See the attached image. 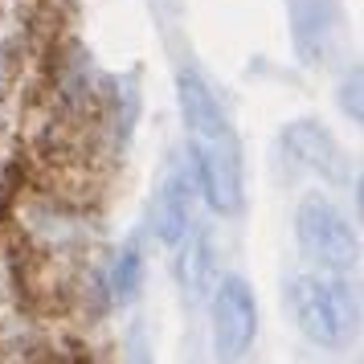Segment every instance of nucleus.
I'll list each match as a JSON object with an SVG mask.
<instances>
[{
	"label": "nucleus",
	"mask_w": 364,
	"mask_h": 364,
	"mask_svg": "<svg viewBox=\"0 0 364 364\" xmlns=\"http://www.w3.org/2000/svg\"><path fill=\"white\" fill-rule=\"evenodd\" d=\"M258 331V307L242 279H225L213 299V348L217 356H242L254 344Z\"/></svg>",
	"instance_id": "nucleus-4"
},
{
	"label": "nucleus",
	"mask_w": 364,
	"mask_h": 364,
	"mask_svg": "<svg viewBox=\"0 0 364 364\" xmlns=\"http://www.w3.org/2000/svg\"><path fill=\"white\" fill-rule=\"evenodd\" d=\"M287 144H291V151H295L303 164H311L315 172H323V176H340L344 156H340L336 139H331L323 127H315V123H295V127L287 132Z\"/></svg>",
	"instance_id": "nucleus-5"
},
{
	"label": "nucleus",
	"mask_w": 364,
	"mask_h": 364,
	"mask_svg": "<svg viewBox=\"0 0 364 364\" xmlns=\"http://www.w3.org/2000/svg\"><path fill=\"white\" fill-rule=\"evenodd\" d=\"M139 282H144V254H139L135 246H127L123 254H119L115 279H111V287H115V299H119V303H127V299L139 291Z\"/></svg>",
	"instance_id": "nucleus-8"
},
{
	"label": "nucleus",
	"mask_w": 364,
	"mask_h": 364,
	"mask_svg": "<svg viewBox=\"0 0 364 364\" xmlns=\"http://www.w3.org/2000/svg\"><path fill=\"white\" fill-rule=\"evenodd\" d=\"M176 86H181L184 127H188V144H193V160H197L205 197L217 213H237L246 184H242V144H237L230 115L217 102L213 86L193 66L181 70Z\"/></svg>",
	"instance_id": "nucleus-1"
},
{
	"label": "nucleus",
	"mask_w": 364,
	"mask_h": 364,
	"mask_svg": "<svg viewBox=\"0 0 364 364\" xmlns=\"http://www.w3.org/2000/svg\"><path fill=\"white\" fill-rule=\"evenodd\" d=\"M287 307L295 315L299 331L315 344L340 348L356 331V295L344 282L315 279V274H295L287 282Z\"/></svg>",
	"instance_id": "nucleus-2"
},
{
	"label": "nucleus",
	"mask_w": 364,
	"mask_h": 364,
	"mask_svg": "<svg viewBox=\"0 0 364 364\" xmlns=\"http://www.w3.org/2000/svg\"><path fill=\"white\" fill-rule=\"evenodd\" d=\"M291 17H295V46L303 62H315L331 29V0H291Z\"/></svg>",
	"instance_id": "nucleus-6"
},
{
	"label": "nucleus",
	"mask_w": 364,
	"mask_h": 364,
	"mask_svg": "<svg viewBox=\"0 0 364 364\" xmlns=\"http://www.w3.org/2000/svg\"><path fill=\"white\" fill-rule=\"evenodd\" d=\"M156 230L164 242H181L188 230V184L181 172H172L156 197Z\"/></svg>",
	"instance_id": "nucleus-7"
},
{
	"label": "nucleus",
	"mask_w": 364,
	"mask_h": 364,
	"mask_svg": "<svg viewBox=\"0 0 364 364\" xmlns=\"http://www.w3.org/2000/svg\"><path fill=\"white\" fill-rule=\"evenodd\" d=\"M295 237H299V250L323 270H352L356 258H360L356 230L348 225L344 213L328 197H307L299 205Z\"/></svg>",
	"instance_id": "nucleus-3"
}]
</instances>
